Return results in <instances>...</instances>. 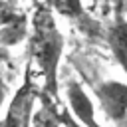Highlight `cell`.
I'll use <instances>...</instances> for the list:
<instances>
[{
  "label": "cell",
  "instance_id": "obj_9",
  "mask_svg": "<svg viewBox=\"0 0 127 127\" xmlns=\"http://www.w3.org/2000/svg\"><path fill=\"white\" fill-rule=\"evenodd\" d=\"M4 95H6V87H4V83H2V79H0V105L4 103Z\"/></svg>",
  "mask_w": 127,
  "mask_h": 127
},
{
  "label": "cell",
  "instance_id": "obj_3",
  "mask_svg": "<svg viewBox=\"0 0 127 127\" xmlns=\"http://www.w3.org/2000/svg\"><path fill=\"white\" fill-rule=\"evenodd\" d=\"M32 105H34V87L30 83L22 85L12 99L8 113L0 127H30L32 123Z\"/></svg>",
  "mask_w": 127,
  "mask_h": 127
},
{
  "label": "cell",
  "instance_id": "obj_4",
  "mask_svg": "<svg viewBox=\"0 0 127 127\" xmlns=\"http://www.w3.org/2000/svg\"><path fill=\"white\" fill-rule=\"evenodd\" d=\"M67 103L71 107L73 117L79 123H83L85 127H99L97 121H95V111H93L91 99L85 95V91L81 89V85L75 83V81H71L67 85Z\"/></svg>",
  "mask_w": 127,
  "mask_h": 127
},
{
  "label": "cell",
  "instance_id": "obj_5",
  "mask_svg": "<svg viewBox=\"0 0 127 127\" xmlns=\"http://www.w3.org/2000/svg\"><path fill=\"white\" fill-rule=\"evenodd\" d=\"M109 46L115 60L127 71V20H123L121 16L115 20V24L109 30Z\"/></svg>",
  "mask_w": 127,
  "mask_h": 127
},
{
  "label": "cell",
  "instance_id": "obj_6",
  "mask_svg": "<svg viewBox=\"0 0 127 127\" xmlns=\"http://www.w3.org/2000/svg\"><path fill=\"white\" fill-rule=\"evenodd\" d=\"M62 123V111H58L54 105H44L34 113L30 127H60Z\"/></svg>",
  "mask_w": 127,
  "mask_h": 127
},
{
  "label": "cell",
  "instance_id": "obj_2",
  "mask_svg": "<svg viewBox=\"0 0 127 127\" xmlns=\"http://www.w3.org/2000/svg\"><path fill=\"white\" fill-rule=\"evenodd\" d=\"M97 99L109 119L121 121L127 115V85L125 83L105 81L97 85Z\"/></svg>",
  "mask_w": 127,
  "mask_h": 127
},
{
  "label": "cell",
  "instance_id": "obj_1",
  "mask_svg": "<svg viewBox=\"0 0 127 127\" xmlns=\"http://www.w3.org/2000/svg\"><path fill=\"white\" fill-rule=\"evenodd\" d=\"M64 48V38L56 28V22L48 10H38L32 24V38H30V52L34 62L44 73L46 87L50 95H56L58 91V64Z\"/></svg>",
  "mask_w": 127,
  "mask_h": 127
},
{
  "label": "cell",
  "instance_id": "obj_8",
  "mask_svg": "<svg viewBox=\"0 0 127 127\" xmlns=\"http://www.w3.org/2000/svg\"><path fill=\"white\" fill-rule=\"evenodd\" d=\"M62 121H64V125H65V127H85L83 123L79 125V121H77L75 117H71L67 111H64V113H62Z\"/></svg>",
  "mask_w": 127,
  "mask_h": 127
},
{
  "label": "cell",
  "instance_id": "obj_7",
  "mask_svg": "<svg viewBox=\"0 0 127 127\" xmlns=\"http://www.w3.org/2000/svg\"><path fill=\"white\" fill-rule=\"evenodd\" d=\"M52 4L64 16H69V18H81V16H85L79 0H52Z\"/></svg>",
  "mask_w": 127,
  "mask_h": 127
}]
</instances>
